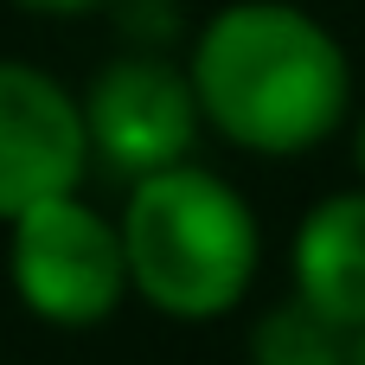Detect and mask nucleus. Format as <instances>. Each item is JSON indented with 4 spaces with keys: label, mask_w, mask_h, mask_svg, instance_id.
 <instances>
[{
    "label": "nucleus",
    "mask_w": 365,
    "mask_h": 365,
    "mask_svg": "<svg viewBox=\"0 0 365 365\" xmlns=\"http://www.w3.org/2000/svg\"><path fill=\"white\" fill-rule=\"evenodd\" d=\"M115 231L128 257V295H141L167 321H218L244 308L263 263L250 199L199 160L135 180Z\"/></svg>",
    "instance_id": "f03ea898"
},
{
    "label": "nucleus",
    "mask_w": 365,
    "mask_h": 365,
    "mask_svg": "<svg viewBox=\"0 0 365 365\" xmlns=\"http://www.w3.org/2000/svg\"><path fill=\"white\" fill-rule=\"evenodd\" d=\"M6 269L26 314L64 334L103 327L128 295V257L115 218H103L83 192H51L6 218Z\"/></svg>",
    "instance_id": "7ed1b4c3"
},
{
    "label": "nucleus",
    "mask_w": 365,
    "mask_h": 365,
    "mask_svg": "<svg viewBox=\"0 0 365 365\" xmlns=\"http://www.w3.org/2000/svg\"><path fill=\"white\" fill-rule=\"evenodd\" d=\"M250 365H353V327L289 295L250 321Z\"/></svg>",
    "instance_id": "0eeeda50"
},
{
    "label": "nucleus",
    "mask_w": 365,
    "mask_h": 365,
    "mask_svg": "<svg viewBox=\"0 0 365 365\" xmlns=\"http://www.w3.org/2000/svg\"><path fill=\"white\" fill-rule=\"evenodd\" d=\"M353 160H359V180H365V115H359V135H353Z\"/></svg>",
    "instance_id": "1a4fd4ad"
},
{
    "label": "nucleus",
    "mask_w": 365,
    "mask_h": 365,
    "mask_svg": "<svg viewBox=\"0 0 365 365\" xmlns=\"http://www.w3.org/2000/svg\"><path fill=\"white\" fill-rule=\"evenodd\" d=\"M289 295L321 308L340 327H365V186L327 192L321 205L302 212L295 244H289Z\"/></svg>",
    "instance_id": "423d86ee"
},
{
    "label": "nucleus",
    "mask_w": 365,
    "mask_h": 365,
    "mask_svg": "<svg viewBox=\"0 0 365 365\" xmlns=\"http://www.w3.org/2000/svg\"><path fill=\"white\" fill-rule=\"evenodd\" d=\"M353 365H365V327L353 334Z\"/></svg>",
    "instance_id": "9d476101"
},
{
    "label": "nucleus",
    "mask_w": 365,
    "mask_h": 365,
    "mask_svg": "<svg viewBox=\"0 0 365 365\" xmlns=\"http://www.w3.org/2000/svg\"><path fill=\"white\" fill-rule=\"evenodd\" d=\"M26 13H45V19H77V13H96L109 0H19Z\"/></svg>",
    "instance_id": "6e6552de"
},
{
    "label": "nucleus",
    "mask_w": 365,
    "mask_h": 365,
    "mask_svg": "<svg viewBox=\"0 0 365 365\" xmlns=\"http://www.w3.org/2000/svg\"><path fill=\"white\" fill-rule=\"evenodd\" d=\"M205 128L244 154H308L353 115V58L295 0L218 6L186 64Z\"/></svg>",
    "instance_id": "f257e3e1"
},
{
    "label": "nucleus",
    "mask_w": 365,
    "mask_h": 365,
    "mask_svg": "<svg viewBox=\"0 0 365 365\" xmlns=\"http://www.w3.org/2000/svg\"><path fill=\"white\" fill-rule=\"evenodd\" d=\"M90 173L83 103L38 64L0 58V225Z\"/></svg>",
    "instance_id": "39448f33"
},
{
    "label": "nucleus",
    "mask_w": 365,
    "mask_h": 365,
    "mask_svg": "<svg viewBox=\"0 0 365 365\" xmlns=\"http://www.w3.org/2000/svg\"><path fill=\"white\" fill-rule=\"evenodd\" d=\"M77 103H83L90 167H103L122 186L192 160V148L205 135V109H199V90H192L186 64H167L160 51L109 58Z\"/></svg>",
    "instance_id": "20e7f679"
}]
</instances>
